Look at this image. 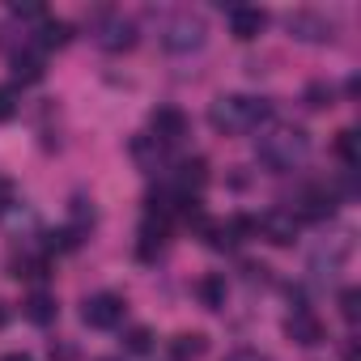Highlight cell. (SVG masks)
Instances as JSON below:
<instances>
[{
    "instance_id": "cell-17",
    "label": "cell",
    "mask_w": 361,
    "mask_h": 361,
    "mask_svg": "<svg viewBox=\"0 0 361 361\" xmlns=\"http://www.w3.org/2000/svg\"><path fill=\"white\" fill-rule=\"evenodd\" d=\"M196 293H200L204 310H221V306H226V298H230V285H226V276L209 272V276H204V281L196 285Z\"/></svg>"
},
{
    "instance_id": "cell-16",
    "label": "cell",
    "mask_w": 361,
    "mask_h": 361,
    "mask_svg": "<svg viewBox=\"0 0 361 361\" xmlns=\"http://www.w3.org/2000/svg\"><path fill=\"white\" fill-rule=\"evenodd\" d=\"M26 319L30 323H39V327H47V323H56V314H60V306H56V298L47 293V289H35L30 298H26Z\"/></svg>"
},
{
    "instance_id": "cell-14",
    "label": "cell",
    "mask_w": 361,
    "mask_h": 361,
    "mask_svg": "<svg viewBox=\"0 0 361 361\" xmlns=\"http://www.w3.org/2000/svg\"><path fill=\"white\" fill-rule=\"evenodd\" d=\"M68 39H73V26H68V22H51V18H43V22H39V35H35L30 43L47 56L51 47H64Z\"/></svg>"
},
{
    "instance_id": "cell-28",
    "label": "cell",
    "mask_w": 361,
    "mask_h": 361,
    "mask_svg": "<svg viewBox=\"0 0 361 361\" xmlns=\"http://www.w3.org/2000/svg\"><path fill=\"white\" fill-rule=\"evenodd\" d=\"M98 361H123V357H98Z\"/></svg>"
},
{
    "instance_id": "cell-24",
    "label": "cell",
    "mask_w": 361,
    "mask_h": 361,
    "mask_svg": "<svg viewBox=\"0 0 361 361\" xmlns=\"http://www.w3.org/2000/svg\"><path fill=\"white\" fill-rule=\"evenodd\" d=\"M226 361H268V357H264V353H255V348H234Z\"/></svg>"
},
{
    "instance_id": "cell-3",
    "label": "cell",
    "mask_w": 361,
    "mask_h": 361,
    "mask_svg": "<svg viewBox=\"0 0 361 361\" xmlns=\"http://www.w3.org/2000/svg\"><path fill=\"white\" fill-rule=\"evenodd\" d=\"M157 39H161V47L170 56H192V51H200L209 43V22L200 13H192V9H178V13H170L161 22Z\"/></svg>"
},
{
    "instance_id": "cell-23",
    "label": "cell",
    "mask_w": 361,
    "mask_h": 361,
    "mask_svg": "<svg viewBox=\"0 0 361 361\" xmlns=\"http://www.w3.org/2000/svg\"><path fill=\"white\" fill-rule=\"evenodd\" d=\"M9 18H18V22H43L47 13H43L39 5H13V9H9Z\"/></svg>"
},
{
    "instance_id": "cell-5",
    "label": "cell",
    "mask_w": 361,
    "mask_h": 361,
    "mask_svg": "<svg viewBox=\"0 0 361 361\" xmlns=\"http://www.w3.org/2000/svg\"><path fill=\"white\" fill-rule=\"evenodd\" d=\"M285 30H289V39L310 43V47H323V43L336 39V22L327 13H319V9H293L285 18Z\"/></svg>"
},
{
    "instance_id": "cell-12",
    "label": "cell",
    "mask_w": 361,
    "mask_h": 361,
    "mask_svg": "<svg viewBox=\"0 0 361 361\" xmlns=\"http://www.w3.org/2000/svg\"><path fill=\"white\" fill-rule=\"evenodd\" d=\"M174 183H178V196H196V192L209 183V166H204V157L178 161V174H174Z\"/></svg>"
},
{
    "instance_id": "cell-26",
    "label": "cell",
    "mask_w": 361,
    "mask_h": 361,
    "mask_svg": "<svg viewBox=\"0 0 361 361\" xmlns=\"http://www.w3.org/2000/svg\"><path fill=\"white\" fill-rule=\"evenodd\" d=\"M0 361H35V357H30V353H5Z\"/></svg>"
},
{
    "instance_id": "cell-4",
    "label": "cell",
    "mask_w": 361,
    "mask_h": 361,
    "mask_svg": "<svg viewBox=\"0 0 361 361\" xmlns=\"http://www.w3.org/2000/svg\"><path fill=\"white\" fill-rule=\"evenodd\" d=\"M90 35H94V43L102 51H115V56L136 47V22L123 18V13H98L94 26H90Z\"/></svg>"
},
{
    "instance_id": "cell-7",
    "label": "cell",
    "mask_w": 361,
    "mask_h": 361,
    "mask_svg": "<svg viewBox=\"0 0 361 361\" xmlns=\"http://www.w3.org/2000/svg\"><path fill=\"white\" fill-rule=\"evenodd\" d=\"M255 230L272 243V247H293L298 243V230H302V221L289 213V209H268L259 221H255Z\"/></svg>"
},
{
    "instance_id": "cell-21",
    "label": "cell",
    "mask_w": 361,
    "mask_h": 361,
    "mask_svg": "<svg viewBox=\"0 0 361 361\" xmlns=\"http://www.w3.org/2000/svg\"><path fill=\"white\" fill-rule=\"evenodd\" d=\"M340 314H344L348 323L361 319V293H357V289H340Z\"/></svg>"
},
{
    "instance_id": "cell-13",
    "label": "cell",
    "mask_w": 361,
    "mask_h": 361,
    "mask_svg": "<svg viewBox=\"0 0 361 361\" xmlns=\"http://www.w3.org/2000/svg\"><path fill=\"white\" fill-rule=\"evenodd\" d=\"M209 353V340L200 331H178L170 340V361H200Z\"/></svg>"
},
{
    "instance_id": "cell-27",
    "label": "cell",
    "mask_w": 361,
    "mask_h": 361,
    "mask_svg": "<svg viewBox=\"0 0 361 361\" xmlns=\"http://www.w3.org/2000/svg\"><path fill=\"white\" fill-rule=\"evenodd\" d=\"M344 361H357V344H353V340L344 344Z\"/></svg>"
},
{
    "instance_id": "cell-19",
    "label": "cell",
    "mask_w": 361,
    "mask_h": 361,
    "mask_svg": "<svg viewBox=\"0 0 361 361\" xmlns=\"http://www.w3.org/2000/svg\"><path fill=\"white\" fill-rule=\"evenodd\" d=\"M302 102H306L310 111H327V106H336V85H331V81H310V85L302 90Z\"/></svg>"
},
{
    "instance_id": "cell-18",
    "label": "cell",
    "mask_w": 361,
    "mask_h": 361,
    "mask_svg": "<svg viewBox=\"0 0 361 361\" xmlns=\"http://www.w3.org/2000/svg\"><path fill=\"white\" fill-rule=\"evenodd\" d=\"M336 157H340L348 170H357V166H361V136H357L353 128L336 132Z\"/></svg>"
},
{
    "instance_id": "cell-22",
    "label": "cell",
    "mask_w": 361,
    "mask_h": 361,
    "mask_svg": "<svg viewBox=\"0 0 361 361\" xmlns=\"http://www.w3.org/2000/svg\"><path fill=\"white\" fill-rule=\"evenodd\" d=\"M18 115V90L13 85H0V123Z\"/></svg>"
},
{
    "instance_id": "cell-8",
    "label": "cell",
    "mask_w": 361,
    "mask_h": 361,
    "mask_svg": "<svg viewBox=\"0 0 361 361\" xmlns=\"http://www.w3.org/2000/svg\"><path fill=\"white\" fill-rule=\"evenodd\" d=\"M149 132H153L157 145H178L188 136V115L178 106H153L149 111Z\"/></svg>"
},
{
    "instance_id": "cell-25",
    "label": "cell",
    "mask_w": 361,
    "mask_h": 361,
    "mask_svg": "<svg viewBox=\"0 0 361 361\" xmlns=\"http://www.w3.org/2000/svg\"><path fill=\"white\" fill-rule=\"evenodd\" d=\"M9 204H13V188L5 183V178H0V213H5Z\"/></svg>"
},
{
    "instance_id": "cell-10",
    "label": "cell",
    "mask_w": 361,
    "mask_h": 361,
    "mask_svg": "<svg viewBox=\"0 0 361 361\" xmlns=\"http://www.w3.org/2000/svg\"><path fill=\"white\" fill-rule=\"evenodd\" d=\"M9 64H13V81H22V85H35V81H43V73H47V56H43L35 43H22V47L9 56Z\"/></svg>"
},
{
    "instance_id": "cell-15",
    "label": "cell",
    "mask_w": 361,
    "mask_h": 361,
    "mask_svg": "<svg viewBox=\"0 0 361 361\" xmlns=\"http://www.w3.org/2000/svg\"><path fill=\"white\" fill-rule=\"evenodd\" d=\"M132 157L140 161L145 174H153V170L166 166V145H157L153 136H136V140H132Z\"/></svg>"
},
{
    "instance_id": "cell-20",
    "label": "cell",
    "mask_w": 361,
    "mask_h": 361,
    "mask_svg": "<svg viewBox=\"0 0 361 361\" xmlns=\"http://www.w3.org/2000/svg\"><path fill=\"white\" fill-rule=\"evenodd\" d=\"M123 348L128 353H149L153 348V331L149 327H128L123 331Z\"/></svg>"
},
{
    "instance_id": "cell-1",
    "label": "cell",
    "mask_w": 361,
    "mask_h": 361,
    "mask_svg": "<svg viewBox=\"0 0 361 361\" xmlns=\"http://www.w3.org/2000/svg\"><path fill=\"white\" fill-rule=\"evenodd\" d=\"M306 157H310V132L306 128L281 123V128H272L255 140V161L268 174H289V170L306 166Z\"/></svg>"
},
{
    "instance_id": "cell-6",
    "label": "cell",
    "mask_w": 361,
    "mask_h": 361,
    "mask_svg": "<svg viewBox=\"0 0 361 361\" xmlns=\"http://www.w3.org/2000/svg\"><path fill=\"white\" fill-rule=\"evenodd\" d=\"M123 314H128V302H123L119 293H111V289H102V293H94V298L81 302V319H85L90 327H98V331L119 327Z\"/></svg>"
},
{
    "instance_id": "cell-9",
    "label": "cell",
    "mask_w": 361,
    "mask_h": 361,
    "mask_svg": "<svg viewBox=\"0 0 361 361\" xmlns=\"http://www.w3.org/2000/svg\"><path fill=\"white\" fill-rule=\"evenodd\" d=\"M285 336L293 340V344H302V348H314V344H323V319L310 310V306H293V314L285 319Z\"/></svg>"
},
{
    "instance_id": "cell-2",
    "label": "cell",
    "mask_w": 361,
    "mask_h": 361,
    "mask_svg": "<svg viewBox=\"0 0 361 361\" xmlns=\"http://www.w3.org/2000/svg\"><path fill=\"white\" fill-rule=\"evenodd\" d=\"M272 119V102L268 98H251V94H221L213 106H209V123L221 132V136H243V132H255Z\"/></svg>"
},
{
    "instance_id": "cell-11",
    "label": "cell",
    "mask_w": 361,
    "mask_h": 361,
    "mask_svg": "<svg viewBox=\"0 0 361 361\" xmlns=\"http://www.w3.org/2000/svg\"><path fill=\"white\" fill-rule=\"evenodd\" d=\"M264 26H268V13H264V9L230 5V35H234V39L251 43V39H259V35H264Z\"/></svg>"
}]
</instances>
